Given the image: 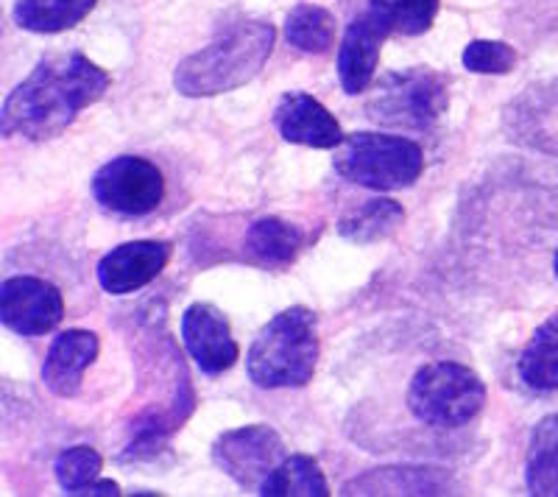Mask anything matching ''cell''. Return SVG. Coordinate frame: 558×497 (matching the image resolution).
<instances>
[{"instance_id": "obj_1", "label": "cell", "mask_w": 558, "mask_h": 497, "mask_svg": "<svg viewBox=\"0 0 558 497\" xmlns=\"http://www.w3.org/2000/svg\"><path fill=\"white\" fill-rule=\"evenodd\" d=\"M112 78L84 53L48 57L9 93L0 109V134L23 141H53L78 112L101 101Z\"/></svg>"}, {"instance_id": "obj_2", "label": "cell", "mask_w": 558, "mask_h": 497, "mask_svg": "<svg viewBox=\"0 0 558 497\" xmlns=\"http://www.w3.org/2000/svg\"><path fill=\"white\" fill-rule=\"evenodd\" d=\"M274 26L263 20H241L218 34L202 51L182 59L173 73V87L187 98L232 93L263 71L274 51Z\"/></svg>"}, {"instance_id": "obj_3", "label": "cell", "mask_w": 558, "mask_h": 497, "mask_svg": "<svg viewBox=\"0 0 558 497\" xmlns=\"http://www.w3.org/2000/svg\"><path fill=\"white\" fill-rule=\"evenodd\" d=\"M316 313L296 305L277 313L248 347L246 369L260 389H302L316 375Z\"/></svg>"}, {"instance_id": "obj_4", "label": "cell", "mask_w": 558, "mask_h": 497, "mask_svg": "<svg viewBox=\"0 0 558 497\" xmlns=\"http://www.w3.org/2000/svg\"><path fill=\"white\" fill-rule=\"evenodd\" d=\"M338 177L372 191H402L416 185L425 171V154L408 137L355 132L336 148Z\"/></svg>"}, {"instance_id": "obj_5", "label": "cell", "mask_w": 558, "mask_h": 497, "mask_svg": "<svg viewBox=\"0 0 558 497\" xmlns=\"http://www.w3.org/2000/svg\"><path fill=\"white\" fill-rule=\"evenodd\" d=\"M486 402V383L458 361H433L413 375L408 409L422 425L456 431L470 425Z\"/></svg>"}, {"instance_id": "obj_6", "label": "cell", "mask_w": 558, "mask_h": 497, "mask_svg": "<svg viewBox=\"0 0 558 497\" xmlns=\"http://www.w3.org/2000/svg\"><path fill=\"white\" fill-rule=\"evenodd\" d=\"M366 109L377 123L425 129L445 116L447 84L430 71L397 73L377 87Z\"/></svg>"}, {"instance_id": "obj_7", "label": "cell", "mask_w": 558, "mask_h": 497, "mask_svg": "<svg viewBox=\"0 0 558 497\" xmlns=\"http://www.w3.org/2000/svg\"><path fill=\"white\" fill-rule=\"evenodd\" d=\"M93 196L98 205L118 216H148L166 196L162 171L146 157L123 154L93 177Z\"/></svg>"}, {"instance_id": "obj_8", "label": "cell", "mask_w": 558, "mask_h": 497, "mask_svg": "<svg viewBox=\"0 0 558 497\" xmlns=\"http://www.w3.org/2000/svg\"><path fill=\"white\" fill-rule=\"evenodd\" d=\"M213 459L243 489H260L288 456L277 431L268 425H246L227 431L213 447Z\"/></svg>"}, {"instance_id": "obj_9", "label": "cell", "mask_w": 558, "mask_h": 497, "mask_svg": "<svg viewBox=\"0 0 558 497\" xmlns=\"http://www.w3.org/2000/svg\"><path fill=\"white\" fill-rule=\"evenodd\" d=\"M0 319L17 336H45L64 319L62 291L39 277H9L0 286Z\"/></svg>"}, {"instance_id": "obj_10", "label": "cell", "mask_w": 558, "mask_h": 497, "mask_svg": "<svg viewBox=\"0 0 558 497\" xmlns=\"http://www.w3.org/2000/svg\"><path fill=\"white\" fill-rule=\"evenodd\" d=\"M182 341L198 369L209 377L229 372L241 357V347L232 338L229 319L209 302H196L184 311Z\"/></svg>"}, {"instance_id": "obj_11", "label": "cell", "mask_w": 558, "mask_h": 497, "mask_svg": "<svg viewBox=\"0 0 558 497\" xmlns=\"http://www.w3.org/2000/svg\"><path fill=\"white\" fill-rule=\"evenodd\" d=\"M168 257H171V246L166 241L121 243L98 263V282L112 296H126L157 280L168 266Z\"/></svg>"}, {"instance_id": "obj_12", "label": "cell", "mask_w": 558, "mask_h": 497, "mask_svg": "<svg viewBox=\"0 0 558 497\" xmlns=\"http://www.w3.org/2000/svg\"><path fill=\"white\" fill-rule=\"evenodd\" d=\"M274 126L279 137L307 148H338L343 141L341 126L330 109L307 93H286L274 107Z\"/></svg>"}, {"instance_id": "obj_13", "label": "cell", "mask_w": 558, "mask_h": 497, "mask_svg": "<svg viewBox=\"0 0 558 497\" xmlns=\"http://www.w3.org/2000/svg\"><path fill=\"white\" fill-rule=\"evenodd\" d=\"M388 34L391 32L375 12L361 14L349 23L338 48V78L343 93L357 96L372 84L380 62V45Z\"/></svg>"}, {"instance_id": "obj_14", "label": "cell", "mask_w": 558, "mask_h": 497, "mask_svg": "<svg viewBox=\"0 0 558 497\" xmlns=\"http://www.w3.org/2000/svg\"><path fill=\"white\" fill-rule=\"evenodd\" d=\"M98 336L89 330H64L53 338L45 355L43 383L57 397H76L82 391L84 372L96 364Z\"/></svg>"}, {"instance_id": "obj_15", "label": "cell", "mask_w": 558, "mask_h": 497, "mask_svg": "<svg viewBox=\"0 0 558 497\" xmlns=\"http://www.w3.org/2000/svg\"><path fill=\"white\" fill-rule=\"evenodd\" d=\"M343 495H445V478L430 466H386L347 484Z\"/></svg>"}, {"instance_id": "obj_16", "label": "cell", "mask_w": 558, "mask_h": 497, "mask_svg": "<svg viewBox=\"0 0 558 497\" xmlns=\"http://www.w3.org/2000/svg\"><path fill=\"white\" fill-rule=\"evenodd\" d=\"M402 221H405V210H402L400 202L377 196L352 207L338 221V232L347 241L357 243V246H368V243L386 241L388 235H393V232L400 230Z\"/></svg>"}, {"instance_id": "obj_17", "label": "cell", "mask_w": 558, "mask_h": 497, "mask_svg": "<svg viewBox=\"0 0 558 497\" xmlns=\"http://www.w3.org/2000/svg\"><path fill=\"white\" fill-rule=\"evenodd\" d=\"M246 248L252 252L254 260L263 263V266H291L296 260L299 248H302V232L293 223H288L286 218H257L246 232Z\"/></svg>"}, {"instance_id": "obj_18", "label": "cell", "mask_w": 558, "mask_h": 497, "mask_svg": "<svg viewBox=\"0 0 558 497\" xmlns=\"http://www.w3.org/2000/svg\"><path fill=\"white\" fill-rule=\"evenodd\" d=\"M98 0H17L14 23L34 34H59L78 26Z\"/></svg>"}, {"instance_id": "obj_19", "label": "cell", "mask_w": 558, "mask_h": 497, "mask_svg": "<svg viewBox=\"0 0 558 497\" xmlns=\"http://www.w3.org/2000/svg\"><path fill=\"white\" fill-rule=\"evenodd\" d=\"M525 484L531 495H558V414L545 416L539 425L533 427Z\"/></svg>"}, {"instance_id": "obj_20", "label": "cell", "mask_w": 558, "mask_h": 497, "mask_svg": "<svg viewBox=\"0 0 558 497\" xmlns=\"http://www.w3.org/2000/svg\"><path fill=\"white\" fill-rule=\"evenodd\" d=\"M520 377L533 391H558V319L531 336L520 355Z\"/></svg>"}, {"instance_id": "obj_21", "label": "cell", "mask_w": 558, "mask_h": 497, "mask_svg": "<svg viewBox=\"0 0 558 497\" xmlns=\"http://www.w3.org/2000/svg\"><path fill=\"white\" fill-rule=\"evenodd\" d=\"M260 495L266 497H327L330 484L324 478L322 466L311 456H291L263 481Z\"/></svg>"}, {"instance_id": "obj_22", "label": "cell", "mask_w": 558, "mask_h": 497, "mask_svg": "<svg viewBox=\"0 0 558 497\" xmlns=\"http://www.w3.org/2000/svg\"><path fill=\"white\" fill-rule=\"evenodd\" d=\"M286 37L305 53H327L336 43V17L313 3H299L286 20Z\"/></svg>"}, {"instance_id": "obj_23", "label": "cell", "mask_w": 558, "mask_h": 497, "mask_svg": "<svg viewBox=\"0 0 558 497\" xmlns=\"http://www.w3.org/2000/svg\"><path fill=\"white\" fill-rule=\"evenodd\" d=\"M368 12H375L391 34L418 37L430 32L438 14V0H372Z\"/></svg>"}, {"instance_id": "obj_24", "label": "cell", "mask_w": 558, "mask_h": 497, "mask_svg": "<svg viewBox=\"0 0 558 497\" xmlns=\"http://www.w3.org/2000/svg\"><path fill=\"white\" fill-rule=\"evenodd\" d=\"M101 466H104V459L96 447L76 445V447H70V450H64V453L57 459V481L68 495H78L84 486L98 481Z\"/></svg>"}, {"instance_id": "obj_25", "label": "cell", "mask_w": 558, "mask_h": 497, "mask_svg": "<svg viewBox=\"0 0 558 497\" xmlns=\"http://www.w3.org/2000/svg\"><path fill=\"white\" fill-rule=\"evenodd\" d=\"M463 68L472 73H502L514 71L517 64V51L508 43L500 39H472L466 48H463Z\"/></svg>"}, {"instance_id": "obj_26", "label": "cell", "mask_w": 558, "mask_h": 497, "mask_svg": "<svg viewBox=\"0 0 558 497\" xmlns=\"http://www.w3.org/2000/svg\"><path fill=\"white\" fill-rule=\"evenodd\" d=\"M78 495H121V486L114 484V481H93Z\"/></svg>"}, {"instance_id": "obj_27", "label": "cell", "mask_w": 558, "mask_h": 497, "mask_svg": "<svg viewBox=\"0 0 558 497\" xmlns=\"http://www.w3.org/2000/svg\"><path fill=\"white\" fill-rule=\"evenodd\" d=\"M553 271H556V277H558V252H556V257H553Z\"/></svg>"}]
</instances>
